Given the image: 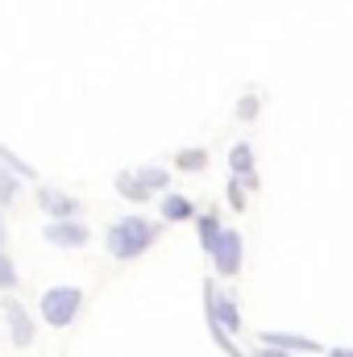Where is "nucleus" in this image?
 <instances>
[{
    "label": "nucleus",
    "mask_w": 353,
    "mask_h": 357,
    "mask_svg": "<svg viewBox=\"0 0 353 357\" xmlns=\"http://www.w3.org/2000/svg\"><path fill=\"white\" fill-rule=\"evenodd\" d=\"M154 241H158V225L146 220V216H121V220L108 225V233H104V245H108V254H112L117 262L142 258Z\"/></svg>",
    "instance_id": "1"
},
{
    "label": "nucleus",
    "mask_w": 353,
    "mask_h": 357,
    "mask_svg": "<svg viewBox=\"0 0 353 357\" xmlns=\"http://www.w3.org/2000/svg\"><path fill=\"white\" fill-rule=\"evenodd\" d=\"M84 307V291L80 287H50L46 295H42V320L50 324V328H67L71 320H75V312Z\"/></svg>",
    "instance_id": "2"
},
{
    "label": "nucleus",
    "mask_w": 353,
    "mask_h": 357,
    "mask_svg": "<svg viewBox=\"0 0 353 357\" xmlns=\"http://www.w3.org/2000/svg\"><path fill=\"white\" fill-rule=\"evenodd\" d=\"M204 316H208V324H220L229 337H233V333H241V312H237V299H233V295H220V291L212 287V278L204 282Z\"/></svg>",
    "instance_id": "3"
},
{
    "label": "nucleus",
    "mask_w": 353,
    "mask_h": 357,
    "mask_svg": "<svg viewBox=\"0 0 353 357\" xmlns=\"http://www.w3.org/2000/svg\"><path fill=\"white\" fill-rule=\"evenodd\" d=\"M42 237H46L50 245H59V250H80V245L91 241V229L84 220H50V225L42 229Z\"/></svg>",
    "instance_id": "4"
},
{
    "label": "nucleus",
    "mask_w": 353,
    "mask_h": 357,
    "mask_svg": "<svg viewBox=\"0 0 353 357\" xmlns=\"http://www.w3.org/2000/svg\"><path fill=\"white\" fill-rule=\"evenodd\" d=\"M38 208L50 216V220H80V199L59 191V187H38Z\"/></svg>",
    "instance_id": "5"
},
{
    "label": "nucleus",
    "mask_w": 353,
    "mask_h": 357,
    "mask_svg": "<svg viewBox=\"0 0 353 357\" xmlns=\"http://www.w3.org/2000/svg\"><path fill=\"white\" fill-rule=\"evenodd\" d=\"M212 266L225 278H237V270H241V233L237 229H225V237H220V245L212 254Z\"/></svg>",
    "instance_id": "6"
},
{
    "label": "nucleus",
    "mask_w": 353,
    "mask_h": 357,
    "mask_svg": "<svg viewBox=\"0 0 353 357\" xmlns=\"http://www.w3.org/2000/svg\"><path fill=\"white\" fill-rule=\"evenodd\" d=\"M258 345H270V349H283V354H320L324 345L312 341V337H299V333H278V328H266L258 333Z\"/></svg>",
    "instance_id": "7"
},
{
    "label": "nucleus",
    "mask_w": 353,
    "mask_h": 357,
    "mask_svg": "<svg viewBox=\"0 0 353 357\" xmlns=\"http://www.w3.org/2000/svg\"><path fill=\"white\" fill-rule=\"evenodd\" d=\"M4 320H8V337H13V345H17V349H29V345H33V333H38L33 320H29V312H25L17 299H8V303H4Z\"/></svg>",
    "instance_id": "8"
},
{
    "label": "nucleus",
    "mask_w": 353,
    "mask_h": 357,
    "mask_svg": "<svg viewBox=\"0 0 353 357\" xmlns=\"http://www.w3.org/2000/svg\"><path fill=\"white\" fill-rule=\"evenodd\" d=\"M229 167H233V178H241L246 183V191H258V171H254V146L250 142H237L233 150H229Z\"/></svg>",
    "instance_id": "9"
},
{
    "label": "nucleus",
    "mask_w": 353,
    "mask_h": 357,
    "mask_svg": "<svg viewBox=\"0 0 353 357\" xmlns=\"http://www.w3.org/2000/svg\"><path fill=\"white\" fill-rule=\"evenodd\" d=\"M195 229H200V245H204V254L212 258L216 245H220V237H225L220 216H216V212H200V216H195Z\"/></svg>",
    "instance_id": "10"
},
{
    "label": "nucleus",
    "mask_w": 353,
    "mask_h": 357,
    "mask_svg": "<svg viewBox=\"0 0 353 357\" xmlns=\"http://www.w3.org/2000/svg\"><path fill=\"white\" fill-rule=\"evenodd\" d=\"M117 191H121L125 199H133V204H146V199L154 195V191L137 178V171H121V175H117Z\"/></svg>",
    "instance_id": "11"
},
{
    "label": "nucleus",
    "mask_w": 353,
    "mask_h": 357,
    "mask_svg": "<svg viewBox=\"0 0 353 357\" xmlns=\"http://www.w3.org/2000/svg\"><path fill=\"white\" fill-rule=\"evenodd\" d=\"M163 216H167L171 225H179V220H191V216H195V204H191L187 195H163Z\"/></svg>",
    "instance_id": "12"
},
{
    "label": "nucleus",
    "mask_w": 353,
    "mask_h": 357,
    "mask_svg": "<svg viewBox=\"0 0 353 357\" xmlns=\"http://www.w3.org/2000/svg\"><path fill=\"white\" fill-rule=\"evenodd\" d=\"M175 167H179V171H204V167H208V150H200V146L179 150V154H175Z\"/></svg>",
    "instance_id": "13"
},
{
    "label": "nucleus",
    "mask_w": 353,
    "mask_h": 357,
    "mask_svg": "<svg viewBox=\"0 0 353 357\" xmlns=\"http://www.w3.org/2000/svg\"><path fill=\"white\" fill-rule=\"evenodd\" d=\"M0 167H8V171H17L21 178H38V171H33V167H29V162H25L21 154H13V150H8L4 142H0Z\"/></svg>",
    "instance_id": "14"
},
{
    "label": "nucleus",
    "mask_w": 353,
    "mask_h": 357,
    "mask_svg": "<svg viewBox=\"0 0 353 357\" xmlns=\"http://www.w3.org/2000/svg\"><path fill=\"white\" fill-rule=\"evenodd\" d=\"M17 191H21V175L8 171V167H0V208H8L17 199Z\"/></svg>",
    "instance_id": "15"
},
{
    "label": "nucleus",
    "mask_w": 353,
    "mask_h": 357,
    "mask_svg": "<svg viewBox=\"0 0 353 357\" xmlns=\"http://www.w3.org/2000/svg\"><path fill=\"white\" fill-rule=\"evenodd\" d=\"M137 178H142L150 191H167V187H171V175H167L163 167H142V171H137Z\"/></svg>",
    "instance_id": "16"
},
{
    "label": "nucleus",
    "mask_w": 353,
    "mask_h": 357,
    "mask_svg": "<svg viewBox=\"0 0 353 357\" xmlns=\"http://www.w3.org/2000/svg\"><path fill=\"white\" fill-rule=\"evenodd\" d=\"M17 287V266H13V258L0 250V291H13Z\"/></svg>",
    "instance_id": "17"
},
{
    "label": "nucleus",
    "mask_w": 353,
    "mask_h": 357,
    "mask_svg": "<svg viewBox=\"0 0 353 357\" xmlns=\"http://www.w3.org/2000/svg\"><path fill=\"white\" fill-rule=\"evenodd\" d=\"M225 195H229L233 212H241V208H246V183H241V178H229V191H225Z\"/></svg>",
    "instance_id": "18"
},
{
    "label": "nucleus",
    "mask_w": 353,
    "mask_h": 357,
    "mask_svg": "<svg viewBox=\"0 0 353 357\" xmlns=\"http://www.w3.org/2000/svg\"><path fill=\"white\" fill-rule=\"evenodd\" d=\"M237 116H241V121H254V116H258V96H241Z\"/></svg>",
    "instance_id": "19"
},
{
    "label": "nucleus",
    "mask_w": 353,
    "mask_h": 357,
    "mask_svg": "<svg viewBox=\"0 0 353 357\" xmlns=\"http://www.w3.org/2000/svg\"><path fill=\"white\" fill-rule=\"evenodd\" d=\"M254 357H291V354H283V349H270V345H262V349H258Z\"/></svg>",
    "instance_id": "20"
},
{
    "label": "nucleus",
    "mask_w": 353,
    "mask_h": 357,
    "mask_svg": "<svg viewBox=\"0 0 353 357\" xmlns=\"http://www.w3.org/2000/svg\"><path fill=\"white\" fill-rule=\"evenodd\" d=\"M329 357H353V349H333Z\"/></svg>",
    "instance_id": "21"
},
{
    "label": "nucleus",
    "mask_w": 353,
    "mask_h": 357,
    "mask_svg": "<svg viewBox=\"0 0 353 357\" xmlns=\"http://www.w3.org/2000/svg\"><path fill=\"white\" fill-rule=\"evenodd\" d=\"M0 245H4V216H0Z\"/></svg>",
    "instance_id": "22"
}]
</instances>
